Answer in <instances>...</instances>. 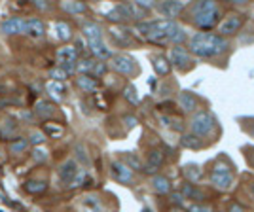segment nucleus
Returning a JSON list of instances; mask_svg holds the SVG:
<instances>
[{"mask_svg":"<svg viewBox=\"0 0 254 212\" xmlns=\"http://www.w3.org/2000/svg\"><path fill=\"white\" fill-rule=\"evenodd\" d=\"M228 48V40L218 36V34H209V32H197L190 40V52L197 57H216Z\"/></svg>","mask_w":254,"mask_h":212,"instance_id":"1","label":"nucleus"},{"mask_svg":"<svg viewBox=\"0 0 254 212\" xmlns=\"http://www.w3.org/2000/svg\"><path fill=\"white\" fill-rule=\"evenodd\" d=\"M177 23L173 19H159V21H152V23H140L137 25V32L140 36H144L150 42H158V44H165L167 38H169V32L175 29Z\"/></svg>","mask_w":254,"mask_h":212,"instance_id":"2","label":"nucleus"},{"mask_svg":"<svg viewBox=\"0 0 254 212\" xmlns=\"http://www.w3.org/2000/svg\"><path fill=\"white\" fill-rule=\"evenodd\" d=\"M193 21L199 29H211L218 21V8L214 2H197L193 6Z\"/></svg>","mask_w":254,"mask_h":212,"instance_id":"3","label":"nucleus"},{"mask_svg":"<svg viewBox=\"0 0 254 212\" xmlns=\"http://www.w3.org/2000/svg\"><path fill=\"white\" fill-rule=\"evenodd\" d=\"M190 129L195 137H199V138L207 137V135H211L212 131H214V117H212L209 112L201 110V112H197L195 116L191 117Z\"/></svg>","mask_w":254,"mask_h":212,"instance_id":"4","label":"nucleus"},{"mask_svg":"<svg viewBox=\"0 0 254 212\" xmlns=\"http://www.w3.org/2000/svg\"><path fill=\"white\" fill-rule=\"evenodd\" d=\"M80 165H78V161L74 159H66L63 165H61V169H59V182L63 184L64 188H70L72 186V182L76 180V176L80 174Z\"/></svg>","mask_w":254,"mask_h":212,"instance_id":"5","label":"nucleus"},{"mask_svg":"<svg viewBox=\"0 0 254 212\" xmlns=\"http://www.w3.org/2000/svg\"><path fill=\"white\" fill-rule=\"evenodd\" d=\"M110 66L124 76H133L137 72V64L129 55H112L110 57Z\"/></svg>","mask_w":254,"mask_h":212,"instance_id":"6","label":"nucleus"},{"mask_svg":"<svg viewBox=\"0 0 254 212\" xmlns=\"http://www.w3.org/2000/svg\"><path fill=\"white\" fill-rule=\"evenodd\" d=\"M76 209H78V212H105V205L97 195L87 193V195H82L78 199Z\"/></svg>","mask_w":254,"mask_h":212,"instance_id":"7","label":"nucleus"},{"mask_svg":"<svg viewBox=\"0 0 254 212\" xmlns=\"http://www.w3.org/2000/svg\"><path fill=\"white\" fill-rule=\"evenodd\" d=\"M243 15H239V13H232V15H228L222 23H220V27H218V36H226V34H233V32H237L241 27H243Z\"/></svg>","mask_w":254,"mask_h":212,"instance_id":"8","label":"nucleus"},{"mask_svg":"<svg viewBox=\"0 0 254 212\" xmlns=\"http://www.w3.org/2000/svg\"><path fill=\"white\" fill-rule=\"evenodd\" d=\"M169 59L171 63L175 64L177 68L180 70H184V68H188L190 66V53L186 52L184 48H180V46H175V48H171V53H169Z\"/></svg>","mask_w":254,"mask_h":212,"instance_id":"9","label":"nucleus"},{"mask_svg":"<svg viewBox=\"0 0 254 212\" xmlns=\"http://www.w3.org/2000/svg\"><path fill=\"white\" fill-rule=\"evenodd\" d=\"M110 170H112V176L118 182H122V184H129V182L133 180V170L129 169L126 163H122V161H114L110 165Z\"/></svg>","mask_w":254,"mask_h":212,"instance_id":"10","label":"nucleus"},{"mask_svg":"<svg viewBox=\"0 0 254 212\" xmlns=\"http://www.w3.org/2000/svg\"><path fill=\"white\" fill-rule=\"evenodd\" d=\"M211 184L214 188L222 191L232 190L233 186V174L232 172H212L211 174Z\"/></svg>","mask_w":254,"mask_h":212,"instance_id":"11","label":"nucleus"},{"mask_svg":"<svg viewBox=\"0 0 254 212\" xmlns=\"http://www.w3.org/2000/svg\"><path fill=\"white\" fill-rule=\"evenodd\" d=\"M27 29V21L21 19V17H11L8 21L2 23V31L6 34H21Z\"/></svg>","mask_w":254,"mask_h":212,"instance_id":"12","label":"nucleus"},{"mask_svg":"<svg viewBox=\"0 0 254 212\" xmlns=\"http://www.w3.org/2000/svg\"><path fill=\"white\" fill-rule=\"evenodd\" d=\"M163 161H165V156H163V152L161 150H152L148 154V161H146V172H156V170L163 165Z\"/></svg>","mask_w":254,"mask_h":212,"instance_id":"13","label":"nucleus"},{"mask_svg":"<svg viewBox=\"0 0 254 212\" xmlns=\"http://www.w3.org/2000/svg\"><path fill=\"white\" fill-rule=\"evenodd\" d=\"M179 103L180 106L186 110V112H191V110H195L197 105H199V101H197V97L193 95L191 91H182L179 95Z\"/></svg>","mask_w":254,"mask_h":212,"instance_id":"14","label":"nucleus"},{"mask_svg":"<svg viewBox=\"0 0 254 212\" xmlns=\"http://www.w3.org/2000/svg\"><path fill=\"white\" fill-rule=\"evenodd\" d=\"M76 57H78V52H76V48H72V46H64V48H61L57 52V59H59L61 64L76 63Z\"/></svg>","mask_w":254,"mask_h":212,"instance_id":"15","label":"nucleus"},{"mask_svg":"<svg viewBox=\"0 0 254 212\" xmlns=\"http://www.w3.org/2000/svg\"><path fill=\"white\" fill-rule=\"evenodd\" d=\"M82 31H84V36L87 38V42L103 40V29H101L97 23H85Z\"/></svg>","mask_w":254,"mask_h":212,"instance_id":"16","label":"nucleus"},{"mask_svg":"<svg viewBox=\"0 0 254 212\" xmlns=\"http://www.w3.org/2000/svg\"><path fill=\"white\" fill-rule=\"evenodd\" d=\"M46 89H48V93H50L55 101H63L64 93H66V87H64L63 82H53V80H50V82L46 84Z\"/></svg>","mask_w":254,"mask_h":212,"instance_id":"17","label":"nucleus"},{"mask_svg":"<svg viewBox=\"0 0 254 212\" xmlns=\"http://www.w3.org/2000/svg\"><path fill=\"white\" fill-rule=\"evenodd\" d=\"M89 50H91V53L95 55L97 59H108V57H112V53H110V50L106 48V44L103 40L89 42Z\"/></svg>","mask_w":254,"mask_h":212,"instance_id":"18","label":"nucleus"},{"mask_svg":"<svg viewBox=\"0 0 254 212\" xmlns=\"http://www.w3.org/2000/svg\"><path fill=\"white\" fill-rule=\"evenodd\" d=\"M184 8V2H163V4H159L158 10L163 13V15H167V17H177V13Z\"/></svg>","mask_w":254,"mask_h":212,"instance_id":"19","label":"nucleus"},{"mask_svg":"<svg viewBox=\"0 0 254 212\" xmlns=\"http://www.w3.org/2000/svg\"><path fill=\"white\" fill-rule=\"evenodd\" d=\"M25 32L31 34L32 38H40V36H44V32H46V27H44V23L40 19H29Z\"/></svg>","mask_w":254,"mask_h":212,"instance_id":"20","label":"nucleus"},{"mask_svg":"<svg viewBox=\"0 0 254 212\" xmlns=\"http://www.w3.org/2000/svg\"><path fill=\"white\" fill-rule=\"evenodd\" d=\"M152 188L158 193H167L171 190V182L169 178H165L161 174H156V176H152Z\"/></svg>","mask_w":254,"mask_h":212,"instance_id":"21","label":"nucleus"},{"mask_svg":"<svg viewBox=\"0 0 254 212\" xmlns=\"http://www.w3.org/2000/svg\"><path fill=\"white\" fill-rule=\"evenodd\" d=\"M76 84L80 89H84L87 93H91V91H97V80L95 78H91V76H78L76 78Z\"/></svg>","mask_w":254,"mask_h":212,"instance_id":"22","label":"nucleus"},{"mask_svg":"<svg viewBox=\"0 0 254 212\" xmlns=\"http://www.w3.org/2000/svg\"><path fill=\"white\" fill-rule=\"evenodd\" d=\"M34 112H36V116H40L42 119H46V117H52L53 114H55V108H53L52 103L38 101V103H36V108H34Z\"/></svg>","mask_w":254,"mask_h":212,"instance_id":"23","label":"nucleus"},{"mask_svg":"<svg viewBox=\"0 0 254 212\" xmlns=\"http://www.w3.org/2000/svg\"><path fill=\"white\" fill-rule=\"evenodd\" d=\"M180 195L184 197V199H193V201H203V193L197 188H193L191 184H184L182 186V191H180Z\"/></svg>","mask_w":254,"mask_h":212,"instance_id":"24","label":"nucleus"},{"mask_svg":"<svg viewBox=\"0 0 254 212\" xmlns=\"http://www.w3.org/2000/svg\"><path fill=\"white\" fill-rule=\"evenodd\" d=\"M95 66H97V61H91V59H82L80 63L76 64V70H78L82 76H93Z\"/></svg>","mask_w":254,"mask_h":212,"instance_id":"25","label":"nucleus"},{"mask_svg":"<svg viewBox=\"0 0 254 212\" xmlns=\"http://www.w3.org/2000/svg\"><path fill=\"white\" fill-rule=\"evenodd\" d=\"M55 34H57V38L59 40H68L70 36H72V29H70V25L64 21H57L55 23Z\"/></svg>","mask_w":254,"mask_h":212,"instance_id":"26","label":"nucleus"},{"mask_svg":"<svg viewBox=\"0 0 254 212\" xmlns=\"http://www.w3.org/2000/svg\"><path fill=\"white\" fill-rule=\"evenodd\" d=\"M126 8H127V17H131V19H142L146 15V10H142L137 2H129V4H126Z\"/></svg>","mask_w":254,"mask_h":212,"instance_id":"27","label":"nucleus"},{"mask_svg":"<svg viewBox=\"0 0 254 212\" xmlns=\"http://www.w3.org/2000/svg\"><path fill=\"white\" fill-rule=\"evenodd\" d=\"M106 17H108L110 21H122V19H127L126 4H120V6H116L114 10H110L108 13H106Z\"/></svg>","mask_w":254,"mask_h":212,"instance_id":"28","label":"nucleus"},{"mask_svg":"<svg viewBox=\"0 0 254 212\" xmlns=\"http://www.w3.org/2000/svg\"><path fill=\"white\" fill-rule=\"evenodd\" d=\"M154 68H156V72H158L159 76H165V74H169L171 63H167L165 57H154Z\"/></svg>","mask_w":254,"mask_h":212,"instance_id":"29","label":"nucleus"},{"mask_svg":"<svg viewBox=\"0 0 254 212\" xmlns=\"http://www.w3.org/2000/svg\"><path fill=\"white\" fill-rule=\"evenodd\" d=\"M46 188H48V182L44 180H29L25 184V190L29 193H42V191H46Z\"/></svg>","mask_w":254,"mask_h":212,"instance_id":"30","label":"nucleus"},{"mask_svg":"<svg viewBox=\"0 0 254 212\" xmlns=\"http://www.w3.org/2000/svg\"><path fill=\"white\" fill-rule=\"evenodd\" d=\"M61 8L68 13H84L85 11V4L84 2H63Z\"/></svg>","mask_w":254,"mask_h":212,"instance_id":"31","label":"nucleus"},{"mask_svg":"<svg viewBox=\"0 0 254 212\" xmlns=\"http://www.w3.org/2000/svg\"><path fill=\"white\" fill-rule=\"evenodd\" d=\"M203 140L199 137H195V135H184L182 137V146H186V148H201Z\"/></svg>","mask_w":254,"mask_h":212,"instance_id":"32","label":"nucleus"},{"mask_svg":"<svg viewBox=\"0 0 254 212\" xmlns=\"http://www.w3.org/2000/svg\"><path fill=\"white\" fill-rule=\"evenodd\" d=\"M29 148V140L27 138H17V140H11L10 142V152L11 154H21Z\"/></svg>","mask_w":254,"mask_h":212,"instance_id":"33","label":"nucleus"},{"mask_svg":"<svg viewBox=\"0 0 254 212\" xmlns=\"http://www.w3.org/2000/svg\"><path fill=\"white\" fill-rule=\"evenodd\" d=\"M15 131H17V125H15L13 121H6V123L0 127V137H2V138L15 137Z\"/></svg>","mask_w":254,"mask_h":212,"instance_id":"34","label":"nucleus"},{"mask_svg":"<svg viewBox=\"0 0 254 212\" xmlns=\"http://www.w3.org/2000/svg\"><path fill=\"white\" fill-rule=\"evenodd\" d=\"M44 135L61 137V135H63V127H61V125H55V123H46V125H44Z\"/></svg>","mask_w":254,"mask_h":212,"instance_id":"35","label":"nucleus"},{"mask_svg":"<svg viewBox=\"0 0 254 212\" xmlns=\"http://www.w3.org/2000/svg\"><path fill=\"white\" fill-rule=\"evenodd\" d=\"M186 176H188V180L195 182L199 180V176H201V170L197 169V165H186Z\"/></svg>","mask_w":254,"mask_h":212,"instance_id":"36","label":"nucleus"},{"mask_svg":"<svg viewBox=\"0 0 254 212\" xmlns=\"http://www.w3.org/2000/svg\"><path fill=\"white\" fill-rule=\"evenodd\" d=\"M124 95H126V99L129 101V103H133V105H138V95H137V89L133 87V85H127L126 91H124Z\"/></svg>","mask_w":254,"mask_h":212,"instance_id":"37","label":"nucleus"},{"mask_svg":"<svg viewBox=\"0 0 254 212\" xmlns=\"http://www.w3.org/2000/svg\"><path fill=\"white\" fill-rule=\"evenodd\" d=\"M66 76H68V74L64 72L61 66H55V68H52V70H50V78H53V82H63Z\"/></svg>","mask_w":254,"mask_h":212,"instance_id":"38","label":"nucleus"},{"mask_svg":"<svg viewBox=\"0 0 254 212\" xmlns=\"http://www.w3.org/2000/svg\"><path fill=\"white\" fill-rule=\"evenodd\" d=\"M44 140H46V135H44V133H40V131H32L31 137H29V142H31L32 146H36V148L42 144Z\"/></svg>","mask_w":254,"mask_h":212,"instance_id":"39","label":"nucleus"},{"mask_svg":"<svg viewBox=\"0 0 254 212\" xmlns=\"http://www.w3.org/2000/svg\"><path fill=\"white\" fill-rule=\"evenodd\" d=\"M126 165L129 169H140V159L135 156V154H127L126 156Z\"/></svg>","mask_w":254,"mask_h":212,"instance_id":"40","label":"nucleus"},{"mask_svg":"<svg viewBox=\"0 0 254 212\" xmlns=\"http://www.w3.org/2000/svg\"><path fill=\"white\" fill-rule=\"evenodd\" d=\"M74 154H76V158L80 159L84 165H87V163H89V158H87V154H85V148L82 146V144H76V146H74Z\"/></svg>","mask_w":254,"mask_h":212,"instance_id":"41","label":"nucleus"},{"mask_svg":"<svg viewBox=\"0 0 254 212\" xmlns=\"http://www.w3.org/2000/svg\"><path fill=\"white\" fill-rule=\"evenodd\" d=\"M32 159H34V161H38V163H44V161L48 159V152L38 146V148L32 150Z\"/></svg>","mask_w":254,"mask_h":212,"instance_id":"42","label":"nucleus"},{"mask_svg":"<svg viewBox=\"0 0 254 212\" xmlns=\"http://www.w3.org/2000/svg\"><path fill=\"white\" fill-rule=\"evenodd\" d=\"M84 182H85V170L82 169V170H80V174L76 176V180L72 182V186H70V188H78V186H82Z\"/></svg>","mask_w":254,"mask_h":212,"instance_id":"43","label":"nucleus"},{"mask_svg":"<svg viewBox=\"0 0 254 212\" xmlns=\"http://www.w3.org/2000/svg\"><path fill=\"white\" fill-rule=\"evenodd\" d=\"M212 172H232V169L226 165V163H216L214 165V170Z\"/></svg>","mask_w":254,"mask_h":212,"instance_id":"44","label":"nucleus"},{"mask_svg":"<svg viewBox=\"0 0 254 212\" xmlns=\"http://www.w3.org/2000/svg\"><path fill=\"white\" fill-rule=\"evenodd\" d=\"M188 212H212L209 207H201V205H193V207H190L188 209Z\"/></svg>","mask_w":254,"mask_h":212,"instance_id":"45","label":"nucleus"},{"mask_svg":"<svg viewBox=\"0 0 254 212\" xmlns=\"http://www.w3.org/2000/svg\"><path fill=\"white\" fill-rule=\"evenodd\" d=\"M105 72H106V64H105V63H97L95 72H93V76H103Z\"/></svg>","mask_w":254,"mask_h":212,"instance_id":"46","label":"nucleus"},{"mask_svg":"<svg viewBox=\"0 0 254 212\" xmlns=\"http://www.w3.org/2000/svg\"><path fill=\"white\" fill-rule=\"evenodd\" d=\"M124 121H126L127 127H135V125H137V117H133V116H126Z\"/></svg>","mask_w":254,"mask_h":212,"instance_id":"47","label":"nucleus"},{"mask_svg":"<svg viewBox=\"0 0 254 212\" xmlns=\"http://www.w3.org/2000/svg\"><path fill=\"white\" fill-rule=\"evenodd\" d=\"M173 201H175L177 207H182V205H184V197H182L180 193H173Z\"/></svg>","mask_w":254,"mask_h":212,"instance_id":"48","label":"nucleus"},{"mask_svg":"<svg viewBox=\"0 0 254 212\" xmlns=\"http://www.w3.org/2000/svg\"><path fill=\"white\" fill-rule=\"evenodd\" d=\"M230 212H245V211H243V207H241V205H233L232 209H230Z\"/></svg>","mask_w":254,"mask_h":212,"instance_id":"49","label":"nucleus"},{"mask_svg":"<svg viewBox=\"0 0 254 212\" xmlns=\"http://www.w3.org/2000/svg\"><path fill=\"white\" fill-rule=\"evenodd\" d=\"M36 6H38V8H42V10H46V8H48V4H46V2H42V0H36Z\"/></svg>","mask_w":254,"mask_h":212,"instance_id":"50","label":"nucleus"},{"mask_svg":"<svg viewBox=\"0 0 254 212\" xmlns=\"http://www.w3.org/2000/svg\"><path fill=\"white\" fill-rule=\"evenodd\" d=\"M171 212H188V211H184L182 207H177V209H173V211H171Z\"/></svg>","mask_w":254,"mask_h":212,"instance_id":"51","label":"nucleus"},{"mask_svg":"<svg viewBox=\"0 0 254 212\" xmlns=\"http://www.w3.org/2000/svg\"><path fill=\"white\" fill-rule=\"evenodd\" d=\"M251 193H253V199H254V184H253V188H251Z\"/></svg>","mask_w":254,"mask_h":212,"instance_id":"52","label":"nucleus"}]
</instances>
